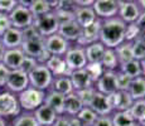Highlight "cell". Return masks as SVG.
Instances as JSON below:
<instances>
[{"label":"cell","instance_id":"cell-17","mask_svg":"<svg viewBox=\"0 0 145 126\" xmlns=\"http://www.w3.org/2000/svg\"><path fill=\"white\" fill-rule=\"evenodd\" d=\"M74 20L77 22V24L82 29H85V28H88L90 25H92L99 19H97L92 7H86V8L76 7V10H74Z\"/></svg>","mask_w":145,"mask_h":126},{"label":"cell","instance_id":"cell-20","mask_svg":"<svg viewBox=\"0 0 145 126\" xmlns=\"http://www.w3.org/2000/svg\"><path fill=\"white\" fill-rule=\"evenodd\" d=\"M88 107L92 111H95L99 116H108V115L112 114V110H111L110 105H108L107 96L100 93V92H97V91H96V93H95L91 103L88 105Z\"/></svg>","mask_w":145,"mask_h":126},{"label":"cell","instance_id":"cell-32","mask_svg":"<svg viewBox=\"0 0 145 126\" xmlns=\"http://www.w3.org/2000/svg\"><path fill=\"white\" fill-rule=\"evenodd\" d=\"M115 53H116V57H118L120 64L134 59L133 43H130V42H122L120 46H118L115 48Z\"/></svg>","mask_w":145,"mask_h":126},{"label":"cell","instance_id":"cell-6","mask_svg":"<svg viewBox=\"0 0 145 126\" xmlns=\"http://www.w3.org/2000/svg\"><path fill=\"white\" fill-rule=\"evenodd\" d=\"M63 58H65V62L71 72L77 71V69H83L87 64L85 48L77 46V44H71Z\"/></svg>","mask_w":145,"mask_h":126},{"label":"cell","instance_id":"cell-11","mask_svg":"<svg viewBox=\"0 0 145 126\" xmlns=\"http://www.w3.org/2000/svg\"><path fill=\"white\" fill-rule=\"evenodd\" d=\"M108 105L112 112L115 111H129L133 106L134 100L127 91H116L107 96Z\"/></svg>","mask_w":145,"mask_h":126},{"label":"cell","instance_id":"cell-28","mask_svg":"<svg viewBox=\"0 0 145 126\" xmlns=\"http://www.w3.org/2000/svg\"><path fill=\"white\" fill-rule=\"evenodd\" d=\"M118 71H120L124 74H126L127 77H130L131 80L143 76V72H141V63L136 59H131V61H127V62H125V63H121L119 66Z\"/></svg>","mask_w":145,"mask_h":126},{"label":"cell","instance_id":"cell-25","mask_svg":"<svg viewBox=\"0 0 145 126\" xmlns=\"http://www.w3.org/2000/svg\"><path fill=\"white\" fill-rule=\"evenodd\" d=\"M63 107H65V112H63V115H67V116H69V117H73V116H77L78 112L85 107V106L82 105L81 100L76 95V92H72V93L65 96V106H63Z\"/></svg>","mask_w":145,"mask_h":126},{"label":"cell","instance_id":"cell-49","mask_svg":"<svg viewBox=\"0 0 145 126\" xmlns=\"http://www.w3.org/2000/svg\"><path fill=\"white\" fill-rule=\"evenodd\" d=\"M93 1L95 0H87V1H85V0H74V4H76V7L86 8V7H92Z\"/></svg>","mask_w":145,"mask_h":126},{"label":"cell","instance_id":"cell-29","mask_svg":"<svg viewBox=\"0 0 145 126\" xmlns=\"http://www.w3.org/2000/svg\"><path fill=\"white\" fill-rule=\"evenodd\" d=\"M131 99L134 101L145 99V77L140 76L138 78H134L130 83V87L127 89Z\"/></svg>","mask_w":145,"mask_h":126},{"label":"cell","instance_id":"cell-8","mask_svg":"<svg viewBox=\"0 0 145 126\" xmlns=\"http://www.w3.org/2000/svg\"><path fill=\"white\" fill-rule=\"evenodd\" d=\"M9 19L10 23H12V27L19 30H23L27 27L33 25V22H34V18H33L32 13L29 12L28 7H24L19 3L15 7V9L9 14Z\"/></svg>","mask_w":145,"mask_h":126},{"label":"cell","instance_id":"cell-37","mask_svg":"<svg viewBox=\"0 0 145 126\" xmlns=\"http://www.w3.org/2000/svg\"><path fill=\"white\" fill-rule=\"evenodd\" d=\"M85 69H86V72L90 74V77H91V80L93 81V83L96 82L105 72V69H104V67H102L101 63H87L85 67Z\"/></svg>","mask_w":145,"mask_h":126},{"label":"cell","instance_id":"cell-31","mask_svg":"<svg viewBox=\"0 0 145 126\" xmlns=\"http://www.w3.org/2000/svg\"><path fill=\"white\" fill-rule=\"evenodd\" d=\"M100 63L102 64V67H104L105 71H118L120 63H119L118 57H116L115 49L106 48L104 55H102V59H101Z\"/></svg>","mask_w":145,"mask_h":126},{"label":"cell","instance_id":"cell-7","mask_svg":"<svg viewBox=\"0 0 145 126\" xmlns=\"http://www.w3.org/2000/svg\"><path fill=\"white\" fill-rule=\"evenodd\" d=\"M22 108L19 105L18 96L9 91H5L0 93V116L4 117H12L18 116L20 114Z\"/></svg>","mask_w":145,"mask_h":126},{"label":"cell","instance_id":"cell-47","mask_svg":"<svg viewBox=\"0 0 145 126\" xmlns=\"http://www.w3.org/2000/svg\"><path fill=\"white\" fill-rule=\"evenodd\" d=\"M93 126H112L111 115H108V116H99V119L96 120Z\"/></svg>","mask_w":145,"mask_h":126},{"label":"cell","instance_id":"cell-43","mask_svg":"<svg viewBox=\"0 0 145 126\" xmlns=\"http://www.w3.org/2000/svg\"><path fill=\"white\" fill-rule=\"evenodd\" d=\"M22 34H23V40H35V39L43 38L38 33V30L35 29L34 25H30V27H27L25 29H23L22 30Z\"/></svg>","mask_w":145,"mask_h":126},{"label":"cell","instance_id":"cell-53","mask_svg":"<svg viewBox=\"0 0 145 126\" xmlns=\"http://www.w3.org/2000/svg\"><path fill=\"white\" fill-rule=\"evenodd\" d=\"M138 4L140 7L141 12H145V0H138Z\"/></svg>","mask_w":145,"mask_h":126},{"label":"cell","instance_id":"cell-9","mask_svg":"<svg viewBox=\"0 0 145 126\" xmlns=\"http://www.w3.org/2000/svg\"><path fill=\"white\" fill-rule=\"evenodd\" d=\"M92 9L100 20L115 18L119 12V0H95Z\"/></svg>","mask_w":145,"mask_h":126},{"label":"cell","instance_id":"cell-4","mask_svg":"<svg viewBox=\"0 0 145 126\" xmlns=\"http://www.w3.org/2000/svg\"><path fill=\"white\" fill-rule=\"evenodd\" d=\"M33 25L35 27V29L38 30V33L43 38L51 37V35L58 33V28H59V20H58L57 15L54 12H49L44 15L35 18L33 22Z\"/></svg>","mask_w":145,"mask_h":126},{"label":"cell","instance_id":"cell-22","mask_svg":"<svg viewBox=\"0 0 145 126\" xmlns=\"http://www.w3.org/2000/svg\"><path fill=\"white\" fill-rule=\"evenodd\" d=\"M33 115H34L35 120H37V122L39 124V126H52L58 116V115L56 114V111H53L49 106L44 105V103L42 106H39V107L33 112Z\"/></svg>","mask_w":145,"mask_h":126},{"label":"cell","instance_id":"cell-40","mask_svg":"<svg viewBox=\"0 0 145 126\" xmlns=\"http://www.w3.org/2000/svg\"><path fill=\"white\" fill-rule=\"evenodd\" d=\"M131 78L126 74L121 73L120 71H116V89L118 91H127L131 83Z\"/></svg>","mask_w":145,"mask_h":126},{"label":"cell","instance_id":"cell-19","mask_svg":"<svg viewBox=\"0 0 145 126\" xmlns=\"http://www.w3.org/2000/svg\"><path fill=\"white\" fill-rule=\"evenodd\" d=\"M46 67L52 73L53 77H61V76H69L71 71L68 69L67 64L65 62V58L59 55H51L46 63Z\"/></svg>","mask_w":145,"mask_h":126},{"label":"cell","instance_id":"cell-44","mask_svg":"<svg viewBox=\"0 0 145 126\" xmlns=\"http://www.w3.org/2000/svg\"><path fill=\"white\" fill-rule=\"evenodd\" d=\"M18 0H0V13L10 14L18 5Z\"/></svg>","mask_w":145,"mask_h":126},{"label":"cell","instance_id":"cell-3","mask_svg":"<svg viewBox=\"0 0 145 126\" xmlns=\"http://www.w3.org/2000/svg\"><path fill=\"white\" fill-rule=\"evenodd\" d=\"M28 80H29L30 87L46 92L51 88L53 82V76L48 71L46 64H38L32 72L28 73Z\"/></svg>","mask_w":145,"mask_h":126},{"label":"cell","instance_id":"cell-13","mask_svg":"<svg viewBox=\"0 0 145 126\" xmlns=\"http://www.w3.org/2000/svg\"><path fill=\"white\" fill-rule=\"evenodd\" d=\"M95 89L102 95H108L116 92V71H105L104 74L95 82Z\"/></svg>","mask_w":145,"mask_h":126},{"label":"cell","instance_id":"cell-38","mask_svg":"<svg viewBox=\"0 0 145 126\" xmlns=\"http://www.w3.org/2000/svg\"><path fill=\"white\" fill-rule=\"evenodd\" d=\"M140 28L138 27L136 23H131V24H126L125 28V42H130L133 43L134 40H136L140 34Z\"/></svg>","mask_w":145,"mask_h":126},{"label":"cell","instance_id":"cell-35","mask_svg":"<svg viewBox=\"0 0 145 126\" xmlns=\"http://www.w3.org/2000/svg\"><path fill=\"white\" fill-rule=\"evenodd\" d=\"M76 117L85 126H93V124L96 122V120L99 119V115L95 112V111L91 110L88 106H85V107L78 112V115H77Z\"/></svg>","mask_w":145,"mask_h":126},{"label":"cell","instance_id":"cell-26","mask_svg":"<svg viewBox=\"0 0 145 126\" xmlns=\"http://www.w3.org/2000/svg\"><path fill=\"white\" fill-rule=\"evenodd\" d=\"M49 89H53V91H56V92H58V93L63 95V96H67V95L74 92L69 76L53 77V82H52V86H51V88H49Z\"/></svg>","mask_w":145,"mask_h":126},{"label":"cell","instance_id":"cell-18","mask_svg":"<svg viewBox=\"0 0 145 126\" xmlns=\"http://www.w3.org/2000/svg\"><path fill=\"white\" fill-rule=\"evenodd\" d=\"M0 43L4 46L5 49L20 48L22 43H23V34H22V30L15 29V28L12 27L10 29H8L7 32L1 35Z\"/></svg>","mask_w":145,"mask_h":126},{"label":"cell","instance_id":"cell-54","mask_svg":"<svg viewBox=\"0 0 145 126\" xmlns=\"http://www.w3.org/2000/svg\"><path fill=\"white\" fill-rule=\"evenodd\" d=\"M138 40H141L145 43V30H141L140 32V34H139V37H138Z\"/></svg>","mask_w":145,"mask_h":126},{"label":"cell","instance_id":"cell-36","mask_svg":"<svg viewBox=\"0 0 145 126\" xmlns=\"http://www.w3.org/2000/svg\"><path fill=\"white\" fill-rule=\"evenodd\" d=\"M12 126H39V124L37 122L33 112H24L15 117Z\"/></svg>","mask_w":145,"mask_h":126},{"label":"cell","instance_id":"cell-52","mask_svg":"<svg viewBox=\"0 0 145 126\" xmlns=\"http://www.w3.org/2000/svg\"><path fill=\"white\" fill-rule=\"evenodd\" d=\"M5 49L4 46H3L1 43H0V63H3V58H4V54H5Z\"/></svg>","mask_w":145,"mask_h":126},{"label":"cell","instance_id":"cell-14","mask_svg":"<svg viewBox=\"0 0 145 126\" xmlns=\"http://www.w3.org/2000/svg\"><path fill=\"white\" fill-rule=\"evenodd\" d=\"M100 29H101V20L99 19V20H96L88 28L82 29V33H81L78 40H77L74 44L85 48V47L90 46V44L100 42Z\"/></svg>","mask_w":145,"mask_h":126},{"label":"cell","instance_id":"cell-1","mask_svg":"<svg viewBox=\"0 0 145 126\" xmlns=\"http://www.w3.org/2000/svg\"><path fill=\"white\" fill-rule=\"evenodd\" d=\"M125 28L126 24L118 16L101 20L100 42L106 48L115 49L122 42H125Z\"/></svg>","mask_w":145,"mask_h":126},{"label":"cell","instance_id":"cell-42","mask_svg":"<svg viewBox=\"0 0 145 126\" xmlns=\"http://www.w3.org/2000/svg\"><path fill=\"white\" fill-rule=\"evenodd\" d=\"M37 66H38V62L34 59V58L25 55V57L23 58V61H22L19 69H20V71H23L24 73H27V74H28L29 72H32Z\"/></svg>","mask_w":145,"mask_h":126},{"label":"cell","instance_id":"cell-16","mask_svg":"<svg viewBox=\"0 0 145 126\" xmlns=\"http://www.w3.org/2000/svg\"><path fill=\"white\" fill-rule=\"evenodd\" d=\"M69 78H71V82H72V86H73L74 92L81 91V89H85V88L93 87V85H95L93 81L91 80L90 74L86 72L85 68L71 72Z\"/></svg>","mask_w":145,"mask_h":126},{"label":"cell","instance_id":"cell-51","mask_svg":"<svg viewBox=\"0 0 145 126\" xmlns=\"http://www.w3.org/2000/svg\"><path fill=\"white\" fill-rule=\"evenodd\" d=\"M69 126H85V125L76 116H73V117H69Z\"/></svg>","mask_w":145,"mask_h":126},{"label":"cell","instance_id":"cell-45","mask_svg":"<svg viewBox=\"0 0 145 126\" xmlns=\"http://www.w3.org/2000/svg\"><path fill=\"white\" fill-rule=\"evenodd\" d=\"M10 28H12V23L9 19V14L0 13V37Z\"/></svg>","mask_w":145,"mask_h":126},{"label":"cell","instance_id":"cell-27","mask_svg":"<svg viewBox=\"0 0 145 126\" xmlns=\"http://www.w3.org/2000/svg\"><path fill=\"white\" fill-rule=\"evenodd\" d=\"M105 49L106 47L101 42H96V43L85 47V54L87 63H100L105 53Z\"/></svg>","mask_w":145,"mask_h":126},{"label":"cell","instance_id":"cell-23","mask_svg":"<svg viewBox=\"0 0 145 126\" xmlns=\"http://www.w3.org/2000/svg\"><path fill=\"white\" fill-rule=\"evenodd\" d=\"M44 105L49 106L53 111H56L57 115H63L65 112V96L58 92L48 89L46 91V97H44Z\"/></svg>","mask_w":145,"mask_h":126},{"label":"cell","instance_id":"cell-50","mask_svg":"<svg viewBox=\"0 0 145 126\" xmlns=\"http://www.w3.org/2000/svg\"><path fill=\"white\" fill-rule=\"evenodd\" d=\"M138 24V27L140 28V30H145V12H141L140 16L138 18V20L135 22Z\"/></svg>","mask_w":145,"mask_h":126},{"label":"cell","instance_id":"cell-46","mask_svg":"<svg viewBox=\"0 0 145 126\" xmlns=\"http://www.w3.org/2000/svg\"><path fill=\"white\" fill-rule=\"evenodd\" d=\"M9 73H10L9 69H8L3 63H0V87H4V86L7 85Z\"/></svg>","mask_w":145,"mask_h":126},{"label":"cell","instance_id":"cell-39","mask_svg":"<svg viewBox=\"0 0 145 126\" xmlns=\"http://www.w3.org/2000/svg\"><path fill=\"white\" fill-rule=\"evenodd\" d=\"M95 93H96V89L95 87H90V88H85L81 89V91H76V95L78 96V99L81 100L83 106H88L92 101Z\"/></svg>","mask_w":145,"mask_h":126},{"label":"cell","instance_id":"cell-33","mask_svg":"<svg viewBox=\"0 0 145 126\" xmlns=\"http://www.w3.org/2000/svg\"><path fill=\"white\" fill-rule=\"evenodd\" d=\"M130 115L134 119L135 122L141 124L143 121H145V99L143 100H136L134 101L133 106L129 110Z\"/></svg>","mask_w":145,"mask_h":126},{"label":"cell","instance_id":"cell-30","mask_svg":"<svg viewBox=\"0 0 145 126\" xmlns=\"http://www.w3.org/2000/svg\"><path fill=\"white\" fill-rule=\"evenodd\" d=\"M28 9L32 13L34 19L52 12L51 5H49V0H32V1H29Z\"/></svg>","mask_w":145,"mask_h":126},{"label":"cell","instance_id":"cell-21","mask_svg":"<svg viewBox=\"0 0 145 126\" xmlns=\"http://www.w3.org/2000/svg\"><path fill=\"white\" fill-rule=\"evenodd\" d=\"M24 57H25V54H24L23 50L20 48L7 49L5 50L4 58H3V64H4L9 71H15V69H19L20 63Z\"/></svg>","mask_w":145,"mask_h":126},{"label":"cell","instance_id":"cell-15","mask_svg":"<svg viewBox=\"0 0 145 126\" xmlns=\"http://www.w3.org/2000/svg\"><path fill=\"white\" fill-rule=\"evenodd\" d=\"M81 33H82V28L77 24L76 20H68L59 23L58 34L65 38L67 42H69L71 44H74L78 40Z\"/></svg>","mask_w":145,"mask_h":126},{"label":"cell","instance_id":"cell-5","mask_svg":"<svg viewBox=\"0 0 145 126\" xmlns=\"http://www.w3.org/2000/svg\"><path fill=\"white\" fill-rule=\"evenodd\" d=\"M140 14L141 9L138 4V0H119L118 18L121 19L125 24L135 23Z\"/></svg>","mask_w":145,"mask_h":126},{"label":"cell","instance_id":"cell-2","mask_svg":"<svg viewBox=\"0 0 145 126\" xmlns=\"http://www.w3.org/2000/svg\"><path fill=\"white\" fill-rule=\"evenodd\" d=\"M44 97H46V92L33 88L30 86L24 89L23 92L18 93V101L20 108L25 112H34L39 106L44 103Z\"/></svg>","mask_w":145,"mask_h":126},{"label":"cell","instance_id":"cell-41","mask_svg":"<svg viewBox=\"0 0 145 126\" xmlns=\"http://www.w3.org/2000/svg\"><path fill=\"white\" fill-rule=\"evenodd\" d=\"M133 55L134 59L139 61H145V43L141 40H134L133 42Z\"/></svg>","mask_w":145,"mask_h":126},{"label":"cell","instance_id":"cell-24","mask_svg":"<svg viewBox=\"0 0 145 126\" xmlns=\"http://www.w3.org/2000/svg\"><path fill=\"white\" fill-rule=\"evenodd\" d=\"M20 49L23 50V53L28 57H32L37 61V58L43 53V50L46 49L44 46V38L35 39V40H23L20 46Z\"/></svg>","mask_w":145,"mask_h":126},{"label":"cell","instance_id":"cell-57","mask_svg":"<svg viewBox=\"0 0 145 126\" xmlns=\"http://www.w3.org/2000/svg\"><path fill=\"white\" fill-rule=\"evenodd\" d=\"M130 126H141V125L139 124V122H135V121H134V122H133V124L130 125Z\"/></svg>","mask_w":145,"mask_h":126},{"label":"cell","instance_id":"cell-34","mask_svg":"<svg viewBox=\"0 0 145 126\" xmlns=\"http://www.w3.org/2000/svg\"><path fill=\"white\" fill-rule=\"evenodd\" d=\"M112 126H130L134 122L129 111H115L111 114Z\"/></svg>","mask_w":145,"mask_h":126},{"label":"cell","instance_id":"cell-12","mask_svg":"<svg viewBox=\"0 0 145 126\" xmlns=\"http://www.w3.org/2000/svg\"><path fill=\"white\" fill-rule=\"evenodd\" d=\"M7 88L12 93H20L25 88L29 87V80H28V74L24 73L20 69H15V71H10L9 77L7 81Z\"/></svg>","mask_w":145,"mask_h":126},{"label":"cell","instance_id":"cell-55","mask_svg":"<svg viewBox=\"0 0 145 126\" xmlns=\"http://www.w3.org/2000/svg\"><path fill=\"white\" fill-rule=\"evenodd\" d=\"M141 72H143V77H145V61H141Z\"/></svg>","mask_w":145,"mask_h":126},{"label":"cell","instance_id":"cell-56","mask_svg":"<svg viewBox=\"0 0 145 126\" xmlns=\"http://www.w3.org/2000/svg\"><path fill=\"white\" fill-rule=\"evenodd\" d=\"M0 126H7V122H5V120L1 116H0Z\"/></svg>","mask_w":145,"mask_h":126},{"label":"cell","instance_id":"cell-48","mask_svg":"<svg viewBox=\"0 0 145 126\" xmlns=\"http://www.w3.org/2000/svg\"><path fill=\"white\" fill-rule=\"evenodd\" d=\"M52 126H69V116H67V115H58L54 124Z\"/></svg>","mask_w":145,"mask_h":126},{"label":"cell","instance_id":"cell-10","mask_svg":"<svg viewBox=\"0 0 145 126\" xmlns=\"http://www.w3.org/2000/svg\"><path fill=\"white\" fill-rule=\"evenodd\" d=\"M44 46H46V49L48 50L51 55L65 57L67 50L71 47V43L67 42L63 37H61L58 33H56L51 37L44 38Z\"/></svg>","mask_w":145,"mask_h":126},{"label":"cell","instance_id":"cell-58","mask_svg":"<svg viewBox=\"0 0 145 126\" xmlns=\"http://www.w3.org/2000/svg\"><path fill=\"white\" fill-rule=\"evenodd\" d=\"M140 125H141V126H145V121H143V122H141Z\"/></svg>","mask_w":145,"mask_h":126}]
</instances>
